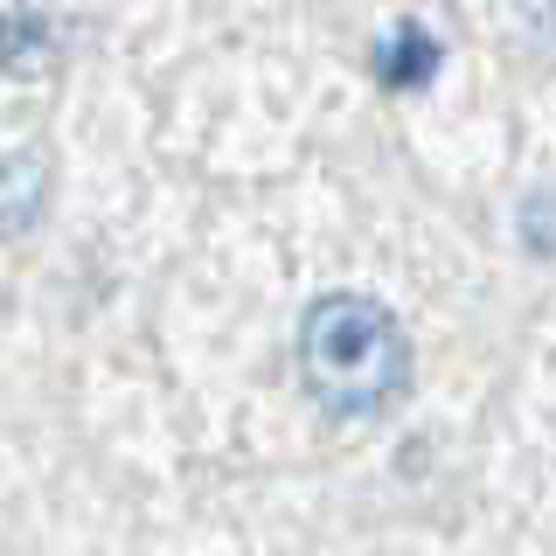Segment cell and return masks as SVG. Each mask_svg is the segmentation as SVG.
Wrapping results in <instances>:
<instances>
[{
    "mask_svg": "<svg viewBox=\"0 0 556 556\" xmlns=\"http://www.w3.org/2000/svg\"><path fill=\"white\" fill-rule=\"evenodd\" d=\"M410 334L369 292H327L300 320V376L334 417H382L410 390Z\"/></svg>",
    "mask_w": 556,
    "mask_h": 556,
    "instance_id": "6da1fadb",
    "label": "cell"
},
{
    "mask_svg": "<svg viewBox=\"0 0 556 556\" xmlns=\"http://www.w3.org/2000/svg\"><path fill=\"white\" fill-rule=\"evenodd\" d=\"M63 56V35L49 14H35V8H8L0 14V70L8 77H49Z\"/></svg>",
    "mask_w": 556,
    "mask_h": 556,
    "instance_id": "3957f363",
    "label": "cell"
},
{
    "mask_svg": "<svg viewBox=\"0 0 556 556\" xmlns=\"http://www.w3.org/2000/svg\"><path fill=\"white\" fill-rule=\"evenodd\" d=\"M431 70H439V42L425 35V22H396L390 42L376 49V77L396 84V91H410V84H425Z\"/></svg>",
    "mask_w": 556,
    "mask_h": 556,
    "instance_id": "277c9868",
    "label": "cell"
},
{
    "mask_svg": "<svg viewBox=\"0 0 556 556\" xmlns=\"http://www.w3.org/2000/svg\"><path fill=\"white\" fill-rule=\"evenodd\" d=\"M49 208V153L42 147H22L0 161V237H28Z\"/></svg>",
    "mask_w": 556,
    "mask_h": 556,
    "instance_id": "7a4b0ae2",
    "label": "cell"
}]
</instances>
